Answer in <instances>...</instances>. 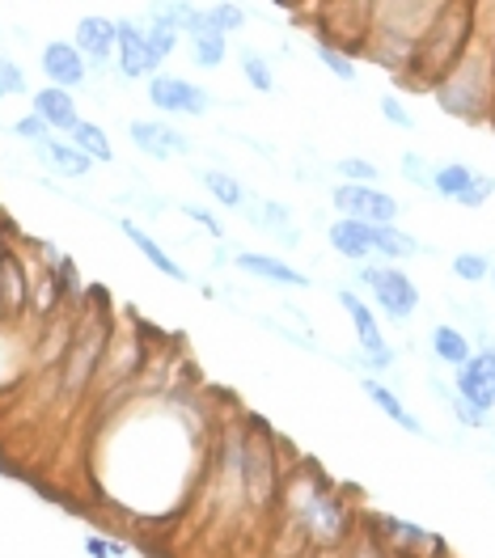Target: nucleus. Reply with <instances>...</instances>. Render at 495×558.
Returning <instances> with one entry per match:
<instances>
[{"label":"nucleus","instance_id":"1","mask_svg":"<svg viewBox=\"0 0 495 558\" xmlns=\"http://www.w3.org/2000/svg\"><path fill=\"white\" fill-rule=\"evenodd\" d=\"M110 330H114V314L107 310V296L89 288L81 314H76V330H72L69 355L56 373V411L64 407H85L94 398V381H98V364L107 355Z\"/></svg>","mask_w":495,"mask_h":558},{"label":"nucleus","instance_id":"2","mask_svg":"<svg viewBox=\"0 0 495 558\" xmlns=\"http://www.w3.org/2000/svg\"><path fill=\"white\" fill-rule=\"evenodd\" d=\"M474 31H479V0H454L449 9H440L436 22L420 35L415 64L398 85L415 89V94H432V85L461 60V51L470 47Z\"/></svg>","mask_w":495,"mask_h":558},{"label":"nucleus","instance_id":"3","mask_svg":"<svg viewBox=\"0 0 495 558\" xmlns=\"http://www.w3.org/2000/svg\"><path fill=\"white\" fill-rule=\"evenodd\" d=\"M283 440L263 423V418L246 415V440H242V478H246V521L271 524L276 504H280L283 487Z\"/></svg>","mask_w":495,"mask_h":558},{"label":"nucleus","instance_id":"4","mask_svg":"<svg viewBox=\"0 0 495 558\" xmlns=\"http://www.w3.org/2000/svg\"><path fill=\"white\" fill-rule=\"evenodd\" d=\"M355 283L360 288H369L373 292V301H377V310L394 322H411L415 310H420V288H415V279L407 276L398 263H360V271H355Z\"/></svg>","mask_w":495,"mask_h":558},{"label":"nucleus","instance_id":"5","mask_svg":"<svg viewBox=\"0 0 495 558\" xmlns=\"http://www.w3.org/2000/svg\"><path fill=\"white\" fill-rule=\"evenodd\" d=\"M144 98H148V106L157 114H166V119H204L216 102L213 89L195 85L182 72H153L144 81Z\"/></svg>","mask_w":495,"mask_h":558},{"label":"nucleus","instance_id":"6","mask_svg":"<svg viewBox=\"0 0 495 558\" xmlns=\"http://www.w3.org/2000/svg\"><path fill=\"white\" fill-rule=\"evenodd\" d=\"M339 296V305H343V314H348V322H352L355 330V343H360V368L364 373H386V368H394V348L386 343V335H382V322H377V314L369 310V301L360 296V292H352V288H339L335 292Z\"/></svg>","mask_w":495,"mask_h":558},{"label":"nucleus","instance_id":"7","mask_svg":"<svg viewBox=\"0 0 495 558\" xmlns=\"http://www.w3.org/2000/svg\"><path fill=\"white\" fill-rule=\"evenodd\" d=\"M330 208L339 216L364 220V225H398V216H402V204L373 182H335L330 186Z\"/></svg>","mask_w":495,"mask_h":558},{"label":"nucleus","instance_id":"8","mask_svg":"<svg viewBox=\"0 0 495 558\" xmlns=\"http://www.w3.org/2000/svg\"><path fill=\"white\" fill-rule=\"evenodd\" d=\"M72 43H76V51L89 60L94 81H107L110 72H114L119 17H107V13H85V17H76V26H72ZM94 81H89V85H94Z\"/></svg>","mask_w":495,"mask_h":558},{"label":"nucleus","instance_id":"9","mask_svg":"<svg viewBox=\"0 0 495 558\" xmlns=\"http://www.w3.org/2000/svg\"><path fill=\"white\" fill-rule=\"evenodd\" d=\"M153 72H161V60L157 51L148 47V35H144V17H119V43H114V76L123 85H136V81H148Z\"/></svg>","mask_w":495,"mask_h":558},{"label":"nucleus","instance_id":"10","mask_svg":"<svg viewBox=\"0 0 495 558\" xmlns=\"http://www.w3.org/2000/svg\"><path fill=\"white\" fill-rule=\"evenodd\" d=\"M31 317V267L13 242H0V322L17 326Z\"/></svg>","mask_w":495,"mask_h":558},{"label":"nucleus","instance_id":"11","mask_svg":"<svg viewBox=\"0 0 495 558\" xmlns=\"http://www.w3.org/2000/svg\"><path fill=\"white\" fill-rule=\"evenodd\" d=\"M364 524L377 533V542L386 546L389 558H440L445 542L436 533H427L420 524L398 521V517H364Z\"/></svg>","mask_w":495,"mask_h":558},{"label":"nucleus","instance_id":"12","mask_svg":"<svg viewBox=\"0 0 495 558\" xmlns=\"http://www.w3.org/2000/svg\"><path fill=\"white\" fill-rule=\"evenodd\" d=\"M38 72H43L47 85H60V89H72V94L94 81L89 60L76 51L72 38H47L43 51H38Z\"/></svg>","mask_w":495,"mask_h":558},{"label":"nucleus","instance_id":"13","mask_svg":"<svg viewBox=\"0 0 495 558\" xmlns=\"http://www.w3.org/2000/svg\"><path fill=\"white\" fill-rule=\"evenodd\" d=\"M128 140L148 161H170V157H191L195 153V140L170 128L166 119H128Z\"/></svg>","mask_w":495,"mask_h":558},{"label":"nucleus","instance_id":"14","mask_svg":"<svg viewBox=\"0 0 495 558\" xmlns=\"http://www.w3.org/2000/svg\"><path fill=\"white\" fill-rule=\"evenodd\" d=\"M458 377H454V389H458L466 402H474L479 411H495V343L487 348H474V355L454 368Z\"/></svg>","mask_w":495,"mask_h":558},{"label":"nucleus","instance_id":"15","mask_svg":"<svg viewBox=\"0 0 495 558\" xmlns=\"http://www.w3.org/2000/svg\"><path fill=\"white\" fill-rule=\"evenodd\" d=\"M233 267L242 271V276H254L263 279V283H271V288H292V292H305L314 279L305 276V271H297L292 263H283L280 254H258V250H242V254H233Z\"/></svg>","mask_w":495,"mask_h":558},{"label":"nucleus","instance_id":"16","mask_svg":"<svg viewBox=\"0 0 495 558\" xmlns=\"http://www.w3.org/2000/svg\"><path fill=\"white\" fill-rule=\"evenodd\" d=\"M31 110H35L56 136H69L72 128L81 123V102H76V94H72V89H60V85L35 89V94H31Z\"/></svg>","mask_w":495,"mask_h":558},{"label":"nucleus","instance_id":"17","mask_svg":"<svg viewBox=\"0 0 495 558\" xmlns=\"http://www.w3.org/2000/svg\"><path fill=\"white\" fill-rule=\"evenodd\" d=\"M35 153V161L43 166V170H51V174L69 178V182H85L89 178V170H94V161L72 144V140H60V136H47L38 148H31Z\"/></svg>","mask_w":495,"mask_h":558},{"label":"nucleus","instance_id":"18","mask_svg":"<svg viewBox=\"0 0 495 558\" xmlns=\"http://www.w3.org/2000/svg\"><path fill=\"white\" fill-rule=\"evenodd\" d=\"M326 242L339 258L348 263H373V225L352 220V216H335L326 225Z\"/></svg>","mask_w":495,"mask_h":558},{"label":"nucleus","instance_id":"19","mask_svg":"<svg viewBox=\"0 0 495 558\" xmlns=\"http://www.w3.org/2000/svg\"><path fill=\"white\" fill-rule=\"evenodd\" d=\"M208 13V9H204ZM182 47H186V56H191V64L200 72H216L225 69V60H229V35L225 31H216L213 22L204 17L191 35L182 38Z\"/></svg>","mask_w":495,"mask_h":558},{"label":"nucleus","instance_id":"20","mask_svg":"<svg viewBox=\"0 0 495 558\" xmlns=\"http://www.w3.org/2000/svg\"><path fill=\"white\" fill-rule=\"evenodd\" d=\"M119 229H123V238H128V242H132L136 250H141V258L148 263V267H153V271H161V276L174 279V283H191V276H186V267H182V263H178L174 254H170L166 245L157 242L153 233H144V229L136 225V220H128V216H123V220H119Z\"/></svg>","mask_w":495,"mask_h":558},{"label":"nucleus","instance_id":"21","mask_svg":"<svg viewBox=\"0 0 495 558\" xmlns=\"http://www.w3.org/2000/svg\"><path fill=\"white\" fill-rule=\"evenodd\" d=\"M360 389H364V398H369V402H373L389 423H398V427H402V432H411V436H427L424 423L407 411V402H402L386 381H377L373 373H364V377H360Z\"/></svg>","mask_w":495,"mask_h":558},{"label":"nucleus","instance_id":"22","mask_svg":"<svg viewBox=\"0 0 495 558\" xmlns=\"http://www.w3.org/2000/svg\"><path fill=\"white\" fill-rule=\"evenodd\" d=\"M427 348L432 355L440 360V364H449V368H461L470 355H474V343H470V335L454 326V322H440V326H432V335H427Z\"/></svg>","mask_w":495,"mask_h":558},{"label":"nucleus","instance_id":"23","mask_svg":"<svg viewBox=\"0 0 495 558\" xmlns=\"http://www.w3.org/2000/svg\"><path fill=\"white\" fill-rule=\"evenodd\" d=\"M144 17L166 22V26H174L178 35L186 38L208 13H204V4H195V0H148V4H144Z\"/></svg>","mask_w":495,"mask_h":558},{"label":"nucleus","instance_id":"24","mask_svg":"<svg viewBox=\"0 0 495 558\" xmlns=\"http://www.w3.org/2000/svg\"><path fill=\"white\" fill-rule=\"evenodd\" d=\"M415 254H424L420 238L402 233L398 225H373V258H382V263H407Z\"/></svg>","mask_w":495,"mask_h":558},{"label":"nucleus","instance_id":"25","mask_svg":"<svg viewBox=\"0 0 495 558\" xmlns=\"http://www.w3.org/2000/svg\"><path fill=\"white\" fill-rule=\"evenodd\" d=\"M195 178H200V186L213 195L220 208H229V211H242L250 204V191L242 186V178L238 174H229V170H195Z\"/></svg>","mask_w":495,"mask_h":558},{"label":"nucleus","instance_id":"26","mask_svg":"<svg viewBox=\"0 0 495 558\" xmlns=\"http://www.w3.org/2000/svg\"><path fill=\"white\" fill-rule=\"evenodd\" d=\"M238 69H242V81H246L254 94H276L280 89L271 56L258 51V47H238Z\"/></svg>","mask_w":495,"mask_h":558},{"label":"nucleus","instance_id":"27","mask_svg":"<svg viewBox=\"0 0 495 558\" xmlns=\"http://www.w3.org/2000/svg\"><path fill=\"white\" fill-rule=\"evenodd\" d=\"M69 140L94 161V166H110V161H114V144H110L107 128H102L98 119H81L69 132Z\"/></svg>","mask_w":495,"mask_h":558},{"label":"nucleus","instance_id":"28","mask_svg":"<svg viewBox=\"0 0 495 558\" xmlns=\"http://www.w3.org/2000/svg\"><path fill=\"white\" fill-rule=\"evenodd\" d=\"M242 216H246L254 229L276 233V238H283L288 229H297V225H292V208L280 204V199H250L246 208H242Z\"/></svg>","mask_w":495,"mask_h":558},{"label":"nucleus","instance_id":"29","mask_svg":"<svg viewBox=\"0 0 495 558\" xmlns=\"http://www.w3.org/2000/svg\"><path fill=\"white\" fill-rule=\"evenodd\" d=\"M479 174H483V170H474V166H466V161H440L436 174H432V195L458 204L461 195H466V186H470Z\"/></svg>","mask_w":495,"mask_h":558},{"label":"nucleus","instance_id":"30","mask_svg":"<svg viewBox=\"0 0 495 558\" xmlns=\"http://www.w3.org/2000/svg\"><path fill=\"white\" fill-rule=\"evenodd\" d=\"M314 60H318L335 81H343V85H355V81H360V64H355L352 51H343V47H335V43H326V38L314 43Z\"/></svg>","mask_w":495,"mask_h":558},{"label":"nucleus","instance_id":"31","mask_svg":"<svg viewBox=\"0 0 495 558\" xmlns=\"http://www.w3.org/2000/svg\"><path fill=\"white\" fill-rule=\"evenodd\" d=\"M204 9H208V22H213L216 31H225V35H242L250 26V9L238 4V0H213Z\"/></svg>","mask_w":495,"mask_h":558},{"label":"nucleus","instance_id":"32","mask_svg":"<svg viewBox=\"0 0 495 558\" xmlns=\"http://www.w3.org/2000/svg\"><path fill=\"white\" fill-rule=\"evenodd\" d=\"M432 389L449 402V411H454V418H458L461 427H474V432H479V427H492V415H487V411H479L474 402H466L458 389H449V385H440V381H432Z\"/></svg>","mask_w":495,"mask_h":558},{"label":"nucleus","instance_id":"33","mask_svg":"<svg viewBox=\"0 0 495 558\" xmlns=\"http://www.w3.org/2000/svg\"><path fill=\"white\" fill-rule=\"evenodd\" d=\"M144 17V13H141ZM144 35H148V47L157 51V60L166 64L170 56L182 51V35H178L174 26H166V22H153V17H144Z\"/></svg>","mask_w":495,"mask_h":558},{"label":"nucleus","instance_id":"34","mask_svg":"<svg viewBox=\"0 0 495 558\" xmlns=\"http://www.w3.org/2000/svg\"><path fill=\"white\" fill-rule=\"evenodd\" d=\"M335 174L339 182H382V166L377 161H369V157H339L335 161Z\"/></svg>","mask_w":495,"mask_h":558},{"label":"nucleus","instance_id":"35","mask_svg":"<svg viewBox=\"0 0 495 558\" xmlns=\"http://www.w3.org/2000/svg\"><path fill=\"white\" fill-rule=\"evenodd\" d=\"M454 276L461 283H483V279L492 276V258L474 254V250H461V254H454Z\"/></svg>","mask_w":495,"mask_h":558},{"label":"nucleus","instance_id":"36","mask_svg":"<svg viewBox=\"0 0 495 558\" xmlns=\"http://www.w3.org/2000/svg\"><path fill=\"white\" fill-rule=\"evenodd\" d=\"M0 81H4L9 98H31V76H26V69L9 51H0Z\"/></svg>","mask_w":495,"mask_h":558},{"label":"nucleus","instance_id":"37","mask_svg":"<svg viewBox=\"0 0 495 558\" xmlns=\"http://www.w3.org/2000/svg\"><path fill=\"white\" fill-rule=\"evenodd\" d=\"M9 132H13V136L22 140L26 148H38V144H43L47 136H56V132H51V128H47V123L38 119L35 110H26L22 119H13V123H9Z\"/></svg>","mask_w":495,"mask_h":558},{"label":"nucleus","instance_id":"38","mask_svg":"<svg viewBox=\"0 0 495 558\" xmlns=\"http://www.w3.org/2000/svg\"><path fill=\"white\" fill-rule=\"evenodd\" d=\"M398 170H402V178H407L411 186H420V191H432V174H436V166L427 161L424 153H402Z\"/></svg>","mask_w":495,"mask_h":558},{"label":"nucleus","instance_id":"39","mask_svg":"<svg viewBox=\"0 0 495 558\" xmlns=\"http://www.w3.org/2000/svg\"><path fill=\"white\" fill-rule=\"evenodd\" d=\"M382 119H386L389 128H402V132H415V114L407 110V102L398 98V94H382Z\"/></svg>","mask_w":495,"mask_h":558},{"label":"nucleus","instance_id":"40","mask_svg":"<svg viewBox=\"0 0 495 558\" xmlns=\"http://www.w3.org/2000/svg\"><path fill=\"white\" fill-rule=\"evenodd\" d=\"M178 211H182V216H186L191 225H200V229H204V233H208L213 242H220V238H225V229H220V220H216V216H213V211H208V208H200V204H178Z\"/></svg>","mask_w":495,"mask_h":558},{"label":"nucleus","instance_id":"41","mask_svg":"<svg viewBox=\"0 0 495 558\" xmlns=\"http://www.w3.org/2000/svg\"><path fill=\"white\" fill-rule=\"evenodd\" d=\"M495 195V178L492 174H479L470 186H466V195L458 199V208H483L487 199Z\"/></svg>","mask_w":495,"mask_h":558},{"label":"nucleus","instance_id":"42","mask_svg":"<svg viewBox=\"0 0 495 558\" xmlns=\"http://www.w3.org/2000/svg\"><path fill=\"white\" fill-rule=\"evenodd\" d=\"M85 555L89 558H123L128 555V546H114L107 537H85Z\"/></svg>","mask_w":495,"mask_h":558},{"label":"nucleus","instance_id":"43","mask_svg":"<svg viewBox=\"0 0 495 558\" xmlns=\"http://www.w3.org/2000/svg\"><path fill=\"white\" fill-rule=\"evenodd\" d=\"M4 98H9V94H4V81H0V102H4Z\"/></svg>","mask_w":495,"mask_h":558},{"label":"nucleus","instance_id":"44","mask_svg":"<svg viewBox=\"0 0 495 558\" xmlns=\"http://www.w3.org/2000/svg\"><path fill=\"white\" fill-rule=\"evenodd\" d=\"M487 279H492V288H495V263H492V276H487Z\"/></svg>","mask_w":495,"mask_h":558},{"label":"nucleus","instance_id":"45","mask_svg":"<svg viewBox=\"0 0 495 558\" xmlns=\"http://www.w3.org/2000/svg\"><path fill=\"white\" fill-rule=\"evenodd\" d=\"M492 128H495V114H492Z\"/></svg>","mask_w":495,"mask_h":558}]
</instances>
